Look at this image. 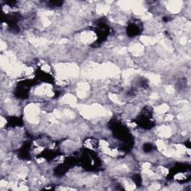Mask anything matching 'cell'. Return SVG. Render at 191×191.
Returning <instances> with one entry per match:
<instances>
[{
  "label": "cell",
  "instance_id": "obj_1",
  "mask_svg": "<svg viewBox=\"0 0 191 191\" xmlns=\"http://www.w3.org/2000/svg\"><path fill=\"white\" fill-rule=\"evenodd\" d=\"M141 32V26L138 22H131L127 28V33L130 37H135Z\"/></svg>",
  "mask_w": 191,
  "mask_h": 191
},
{
  "label": "cell",
  "instance_id": "obj_2",
  "mask_svg": "<svg viewBox=\"0 0 191 191\" xmlns=\"http://www.w3.org/2000/svg\"><path fill=\"white\" fill-rule=\"evenodd\" d=\"M152 148H153V146H152V144L150 143H146L145 145L143 146V150L146 152H151L152 150Z\"/></svg>",
  "mask_w": 191,
  "mask_h": 191
}]
</instances>
